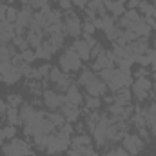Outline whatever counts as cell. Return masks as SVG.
I'll list each match as a JSON object with an SVG mask.
<instances>
[{"mask_svg": "<svg viewBox=\"0 0 156 156\" xmlns=\"http://www.w3.org/2000/svg\"><path fill=\"white\" fill-rule=\"evenodd\" d=\"M55 156H64V154H55Z\"/></svg>", "mask_w": 156, "mask_h": 156, "instance_id": "obj_49", "label": "cell"}, {"mask_svg": "<svg viewBox=\"0 0 156 156\" xmlns=\"http://www.w3.org/2000/svg\"><path fill=\"white\" fill-rule=\"evenodd\" d=\"M60 113L64 115L66 118V122H69V123H73V122H76L78 118L82 116V109H80V105H75V104H64L62 107H60Z\"/></svg>", "mask_w": 156, "mask_h": 156, "instance_id": "obj_12", "label": "cell"}, {"mask_svg": "<svg viewBox=\"0 0 156 156\" xmlns=\"http://www.w3.org/2000/svg\"><path fill=\"white\" fill-rule=\"evenodd\" d=\"M105 85H107V91H109V93H116V91L123 89V87H131V85H133V76L127 75V73H122L120 69L115 67V73L111 75L109 82H107Z\"/></svg>", "mask_w": 156, "mask_h": 156, "instance_id": "obj_7", "label": "cell"}, {"mask_svg": "<svg viewBox=\"0 0 156 156\" xmlns=\"http://www.w3.org/2000/svg\"><path fill=\"white\" fill-rule=\"evenodd\" d=\"M107 9H105V2L104 0H89L85 5V18L93 20L94 16H105Z\"/></svg>", "mask_w": 156, "mask_h": 156, "instance_id": "obj_9", "label": "cell"}, {"mask_svg": "<svg viewBox=\"0 0 156 156\" xmlns=\"http://www.w3.org/2000/svg\"><path fill=\"white\" fill-rule=\"evenodd\" d=\"M69 49L76 53L78 58H80L82 62H85V60H91V47L87 45V42H85L83 38L73 40V44L69 45Z\"/></svg>", "mask_w": 156, "mask_h": 156, "instance_id": "obj_11", "label": "cell"}, {"mask_svg": "<svg viewBox=\"0 0 156 156\" xmlns=\"http://www.w3.org/2000/svg\"><path fill=\"white\" fill-rule=\"evenodd\" d=\"M66 33L64 31H58V33H51V35H47V42L55 47V51H60L62 47H64V44H66Z\"/></svg>", "mask_w": 156, "mask_h": 156, "instance_id": "obj_20", "label": "cell"}, {"mask_svg": "<svg viewBox=\"0 0 156 156\" xmlns=\"http://www.w3.org/2000/svg\"><path fill=\"white\" fill-rule=\"evenodd\" d=\"M83 113H85V120H83L85 129H87V133H93L96 123H98V120H100V116H102V113L100 111H83Z\"/></svg>", "mask_w": 156, "mask_h": 156, "instance_id": "obj_19", "label": "cell"}, {"mask_svg": "<svg viewBox=\"0 0 156 156\" xmlns=\"http://www.w3.org/2000/svg\"><path fill=\"white\" fill-rule=\"evenodd\" d=\"M55 53H56V51H55V47H53L47 40H44V44L40 45L38 49H35L37 60H44V62H49V60H51V56H53Z\"/></svg>", "mask_w": 156, "mask_h": 156, "instance_id": "obj_15", "label": "cell"}, {"mask_svg": "<svg viewBox=\"0 0 156 156\" xmlns=\"http://www.w3.org/2000/svg\"><path fill=\"white\" fill-rule=\"evenodd\" d=\"M71 2H73V5H76L80 9H85V5H87L89 0H71Z\"/></svg>", "mask_w": 156, "mask_h": 156, "instance_id": "obj_44", "label": "cell"}, {"mask_svg": "<svg viewBox=\"0 0 156 156\" xmlns=\"http://www.w3.org/2000/svg\"><path fill=\"white\" fill-rule=\"evenodd\" d=\"M18 13H20V9H16L15 5H7V9H5V20L15 24L16 18H18Z\"/></svg>", "mask_w": 156, "mask_h": 156, "instance_id": "obj_34", "label": "cell"}, {"mask_svg": "<svg viewBox=\"0 0 156 156\" xmlns=\"http://www.w3.org/2000/svg\"><path fill=\"white\" fill-rule=\"evenodd\" d=\"M98 73H94L91 67H82V71H80V75H78V85H82V87H85L91 80H94Z\"/></svg>", "mask_w": 156, "mask_h": 156, "instance_id": "obj_25", "label": "cell"}, {"mask_svg": "<svg viewBox=\"0 0 156 156\" xmlns=\"http://www.w3.org/2000/svg\"><path fill=\"white\" fill-rule=\"evenodd\" d=\"M62 76H64V73L60 71V67H51V71H49V75H47V80H45V82H51V83L55 85Z\"/></svg>", "mask_w": 156, "mask_h": 156, "instance_id": "obj_33", "label": "cell"}, {"mask_svg": "<svg viewBox=\"0 0 156 156\" xmlns=\"http://www.w3.org/2000/svg\"><path fill=\"white\" fill-rule=\"evenodd\" d=\"M102 98H98V96H89V94H85L83 96V111H100V107H102Z\"/></svg>", "mask_w": 156, "mask_h": 156, "instance_id": "obj_23", "label": "cell"}, {"mask_svg": "<svg viewBox=\"0 0 156 156\" xmlns=\"http://www.w3.org/2000/svg\"><path fill=\"white\" fill-rule=\"evenodd\" d=\"M104 156H131V154H129V153H127L122 145H118V147H113L111 151H107Z\"/></svg>", "mask_w": 156, "mask_h": 156, "instance_id": "obj_36", "label": "cell"}, {"mask_svg": "<svg viewBox=\"0 0 156 156\" xmlns=\"http://www.w3.org/2000/svg\"><path fill=\"white\" fill-rule=\"evenodd\" d=\"M26 40H27L31 49H38L44 44V40H45V35L44 33H35V31H27L26 33Z\"/></svg>", "mask_w": 156, "mask_h": 156, "instance_id": "obj_22", "label": "cell"}, {"mask_svg": "<svg viewBox=\"0 0 156 156\" xmlns=\"http://www.w3.org/2000/svg\"><path fill=\"white\" fill-rule=\"evenodd\" d=\"M56 2H58V0H56Z\"/></svg>", "mask_w": 156, "mask_h": 156, "instance_id": "obj_50", "label": "cell"}, {"mask_svg": "<svg viewBox=\"0 0 156 156\" xmlns=\"http://www.w3.org/2000/svg\"><path fill=\"white\" fill-rule=\"evenodd\" d=\"M0 2H2V0H0Z\"/></svg>", "mask_w": 156, "mask_h": 156, "instance_id": "obj_51", "label": "cell"}, {"mask_svg": "<svg viewBox=\"0 0 156 156\" xmlns=\"http://www.w3.org/2000/svg\"><path fill=\"white\" fill-rule=\"evenodd\" d=\"M4 120H5L9 125H15V127L22 125V118H20V113H18L16 107H9V109L5 111V115H4Z\"/></svg>", "mask_w": 156, "mask_h": 156, "instance_id": "obj_24", "label": "cell"}, {"mask_svg": "<svg viewBox=\"0 0 156 156\" xmlns=\"http://www.w3.org/2000/svg\"><path fill=\"white\" fill-rule=\"evenodd\" d=\"M131 91H133V98H134L138 104L151 100V91H140V89H131Z\"/></svg>", "mask_w": 156, "mask_h": 156, "instance_id": "obj_29", "label": "cell"}, {"mask_svg": "<svg viewBox=\"0 0 156 156\" xmlns=\"http://www.w3.org/2000/svg\"><path fill=\"white\" fill-rule=\"evenodd\" d=\"M20 78H22L20 69H18L16 66H13L11 69H7L5 73H2V75H0V82H2V83H5V85H15V83H18V82H20Z\"/></svg>", "mask_w": 156, "mask_h": 156, "instance_id": "obj_14", "label": "cell"}, {"mask_svg": "<svg viewBox=\"0 0 156 156\" xmlns=\"http://www.w3.org/2000/svg\"><path fill=\"white\" fill-rule=\"evenodd\" d=\"M66 94V98H67V102L69 104H75V105H83V94H82V91H80V87H78V83H71V87L64 93Z\"/></svg>", "mask_w": 156, "mask_h": 156, "instance_id": "obj_13", "label": "cell"}, {"mask_svg": "<svg viewBox=\"0 0 156 156\" xmlns=\"http://www.w3.org/2000/svg\"><path fill=\"white\" fill-rule=\"evenodd\" d=\"M42 102L47 111H60L64 104H67V98L64 93H58L55 89H44L42 93Z\"/></svg>", "mask_w": 156, "mask_h": 156, "instance_id": "obj_4", "label": "cell"}, {"mask_svg": "<svg viewBox=\"0 0 156 156\" xmlns=\"http://www.w3.org/2000/svg\"><path fill=\"white\" fill-rule=\"evenodd\" d=\"M5 9H7V4H0V22L2 20H5Z\"/></svg>", "mask_w": 156, "mask_h": 156, "instance_id": "obj_45", "label": "cell"}, {"mask_svg": "<svg viewBox=\"0 0 156 156\" xmlns=\"http://www.w3.org/2000/svg\"><path fill=\"white\" fill-rule=\"evenodd\" d=\"M58 67H60L62 73L71 75V73H78V71H82L83 64H82V60L78 58L76 53L71 51V49L67 47V49L60 55V58H58Z\"/></svg>", "mask_w": 156, "mask_h": 156, "instance_id": "obj_1", "label": "cell"}, {"mask_svg": "<svg viewBox=\"0 0 156 156\" xmlns=\"http://www.w3.org/2000/svg\"><path fill=\"white\" fill-rule=\"evenodd\" d=\"M131 89H140V91H153V80L149 76H142V78H134Z\"/></svg>", "mask_w": 156, "mask_h": 156, "instance_id": "obj_26", "label": "cell"}, {"mask_svg": "<svg viewBox=\"0 0 156 156\" xmlns=\"http://www.w3.org/2000/svg\"><path fill=\"white\" fill-rule=\"evenodd\" d=\"M13 138H16V127L15 125H2L0 127V145H4L5 142H9V140H13Z\"/></svg>", "mask_w": 156, "mask_h": 156, "instance_id": "obj_21", "label": "cell"}, {"mask_svg": "<svg viewBox=\"0 0 156 156\" xmlns=\"http://www.w3.org/2000/svg\"><path fill=\"white\" fill-rule=\"evenodd\" d=\"M153 5H154V7H156V0H153Z\"/></svg>", "mask_w": 156, "mask_h": 156, "instance_id": "obj_47", "label": "cell"}, {"mask_svg": "<svg viewBox=\"0 0 156 156\" xmlns=\"http://www.w3.org/2000/svg\"><path fill=\"white\" fill-rule=\"evenodd\" d=\"M104 51H105V49H104V47H102V44L98 42V44H96L94 47H91V60H94V58H96L98 55H102Z\"/></svg>", "mask_w": 156, "mask_h": 156, "instance_id": "obj_40", "label": "cell"}, {"mask_svg": "<svg viewBox=\"0 0 156 156\" xmlns=\"http://www.w3.org/2000/svg\"><path fill=\"white\" fill-rule=\"evenodd\" d=\"M115 66H116V58H115L113 51H104L102 55H98V56L93 60L91 69H93L94 73H100L102 69H111V67H115Z\"/></svg>", "mask_w": 156, "mask_h": 156, "instance_id": "obj_8", "label": "cell"}, {"mask_svg": "<svg viewBox=\"0 0 156 156\" xmlns=\"http://www.w3.org/2000/svg\"><path fill=\"white\" fill-rule=\"evenodd\" d=\"M64 31L73 40H76L82 35V18H78V15L73 9L64 11Z\"/></svg>", "mask_w": 156, "mask_h": 156, "instance_id": "obj_5", "label": "cell"}, {"mask_svg": "<svg viewBox=\"0 0 156 156\" xmlns=\"http://www.w3.org/2000/svg\"><path fill=\"white\" fill-rule=\"evenodd\" d=\"M20 2H24V4H27V0H20Z\"/></svg>", "mask_w": 156, "mask_h": 156, "instance_id": "obj_48", "label": "cell"}, {"mask_svg": "<svg viewBox=\"0 0 156 156\" xmlns=\"http://www.w3.org/2000/svg\"><path fill=\"white\" fill-rule=\"evenodd\" d=\"M145 55H147V58H149V62H151V67H149V69H151V73H156V51L149 47Z\"/></svg>", "mask_w": 156, "mask_h": 156, "instance_id": "obj_37", "label": "cell"}, {"mask_svg": "<svg viewBox=\"0 0 156 156\" xmlns=\"http://www.w3.org/2000/svg\"><path fill=\"white\" fill-rule=\"evenodd\" d=\"M58 9L64 13V11H71L73 9V2L71 0H58Z\"/></svg>", "mask_w": 156, "mask_h": 156, "instance_id": "obj_39", "label": "cell"}, {"mask_svg": "<svg viewBox=\"0 0 156 156\" xmlns=\"http://www.w3.org/2000/svg\"><path fill=\"white\" fill-rule=\"evenodd\" d=\"M136 64H138V66H142V67H151V62H149L147 55H140V56L136 58Z\"/></svg>", "mask_w": 156, "mask_h": 156, "instance_id": "obj_41", "label": "cell"}, {"mask_svg": "<svg viewBox=\"0 0 156 156\" xmlns=\"http://www.w3.org/2000/svg\"><path fill=\"white\" fill-rule=\"evenodd\" d=\"M104 2H105V9H107V13L113 15L115 18L123 16V13L127 11L125 4H122V2H115V0H104Z\"/></svg>", "mask_w": 156, "mask_h": 156, "instance_id": "obj_17", "label": "cell"}, {"mask_svg": "<svg viewBox=\"0 0 156 156\" xmlns=\"http://www.w3.org/2000/svg\"><path fill=\"white\" fill-rule=\"evenodd\" d=\"M153 49L156 51V35H154V40H153Z\"/></svg>", "mask_w": 156, "mask_h": 156, "instance_id": "obj_46", "label": "cell"}, {"mask_svg": "<svg viewBox=\"0 0 156 156\" xmlns=\"http://www.w3.org/2000/svg\"><path fill=\"white\" fill-rule=\"evenodd\" d=\"M122 31H123V29H120L118 26H115V27H111V29H107V31H105V38L115 44V42L122 37Z\"/></svg>", "mask_w": 156, "mask_h": 156, "instance_id": "obj_32", "label": "cell"}, {"mask_svg": "<svg viewBox=\"0 0 156 156\" xmlns=\"http://www.w3.org/2000/svg\"><path fill=\"white\" fill-rule=\"evenodd\" d=\"M5 104L9 105V107H20L22 104H24V98H22V94L20 93H9L7 96H5Z\"/></svg>", "mask_w": 156, "mask_h": 156, "instance_id": "obj_28", "label": "cell"}, {"mask_svg": "<svg viewBox=\"0 0 156 156\" xmlns=\"http://www.w3.org/2000/svg\"><path fill=\"white\" fill-rule=\"evenodd\" d=\"M20 56H22V60H24V62H27V64H33V62L37 60L35 49H26V51H22V53H20Z\"/></svg>", "mask_w": 156, "mask_h": 156, "instance_id": "obj_35", "label": "cell"}, {"mask_svg": "<svg viewBox=\"0 0 156 156\" xmlns=\"http://www.w3.org/2000/svg\"><path fill=\"white\" fill-rule=\"evenodd\" d=\"M44 85H45V82H42V80L27 78L24 89H26L29 94H33V96H42V93H44Z\"/></svg>", "mask_w": 156, "mask_h": 156, "instance_id": "obj_16", "label": "cell"}, {"mask_svg": "<svg viewBox=\"0 0 156 156\" xmlns=\"http://www.w3.org/2000/svg\"><path fill=\"white\" fill-rule=\"evenodd\" d=\"M145 145H147V144H145L136 133H127V134L123 136V140H122V147H123L131 156H138L140 153H144Z\"/></svg>", "mask_w": 156, "mask_h": 156, "instance_id": "obj_6", "label": "cell"}, {"mask_svg": "<svg viewBox=\"0 0 156 156\" xmlns=\"http://www.w3.org/2000/svg\"><path fill=\"white\" fill-rule=\"evenodd\" d=\"M131 67H133V62H131V60H127V58H120V60H116V69H120L122 73L131 75V73H133Z\"/></svg>", "mask_w": 156, "mask_h": 156, "instance_id": "obj_30", "label": "cell"}, {"mask_svg": "<svg viewBox=\"0 0 156 156\" xmlns=\"http://www.w3.org/2000/svg\"><path fill=\"white\" fill-rule=\"evenodd\" d=\"M47 118H49V122H51L56 129H60V127L66 123V118H64V115H62L60 111H47Z\"/></svg>", "mask_w": 156, "mask_h": 156, "instance_id": "obj_27", "label": "cell"}, {"mask_svg": "<svg viewBox=\"0 0 156 156\" xmlns=\"http://www.w3.org/2000/svg\"><path fill=\"white\" fill-rule=\"evenodd\" d=\"M71 145L73 147H89V145H94V144H93V136H89V133H82V134H73L71 136Z\"/></svg>", "mask_w": 156, "mask_h": 156, "instance_id": "obj_18", "label": "cell"}, {"mask_svg": "<svg viewBox=\"0 0 156 156\" xmlns=\"http://www.w3.org/2000/svg\"><path fill=\"white\" fill-rule=\"evenodd\" d=\"M82 38H83L85 42H87V45H89V47H94V45L98 44V40L94 38L93 35H82Z\"/></svg>", "mask_w": 156, "mask_h": 156, "instance_id": "obj_42", "label": "cell"}, {"mask_svg": "<svg viewBox=\"0 0 156 156\" xmlns=\"http://www.w3.org/2000/svg\"><path fill=\"white\" fill-rule=\"evenodd\" d=\"M138 5H140V0H127L125 2L127 9H138Z\"/></svg>", "mask_w": 156, "mask_h": 156, "instance_id": "obj_43", "label": "cell"}, {"mask_svg": "<svg viewBox=\"0 0 156 156\" xmlns=\"http://www.w3.org/2000/svg\"><path fill=\"white\" fill-rule=\"evenodd\" d=\"M2 154L4 156H31V145L24 138H13L2 145Z\"/></svg>", "mask_w": 156, "mask_h": 156, "instance_id": "obj_2", "label": "cell"}, {"mask_svg": "<svg viewBox=\"0 0 156 156\" xmlns=\"http://www.w3.org/2000/svg\"><path fill=\"white\" fill-rule=\"evenodd\" d=\"M9 31H15V24L7 22V20H2L0 22V35L2 33H9Z\"/></svg>", "mask_w": 156, "mask_h": 156, "instance_id": "obj_38", "label": "cell"}, {"mask_svg": "<svg viewBox=\"0 0 156 156\" xmlns=\"http://www.w3.org/2000/svg\"><path fill=\"white\" fill-rule=\"evenodd\" d=\"M83 89H85V93H87L89 96H98V98H102V96L107 93V85H105V82L98 76V75H96L94 80H91Z\"/></svg>", "mask_w": 156, "mask_h": 156, "instance_id": "obj_10", "label": "cell"}, {"mask_svg": "<svg viewBox=\"0 0 156 156\" xmlns=\"http://www.w3.org/2000/svg\"><path fill=\"white\" fill-rule=\"evenodd\" d=\"M71 147V138H64L62 134H58V133H51L49 136H47V145H45V149H44V153L45 154H64L67 149Z\"/></svg>", "mask_w": 156, "mask_h": 156, "instance_id": "obj_3", "label": "cell"}, {"mask_svg": "<svg viewBox=\"0 0 156 156\" xmlns=\"http://www.w3.org/2000/svg\"><path fill=\"white\" fill-rule=\"evenodd\" d=\"M96 27L93 24V20L89 18H82V35H94Z\"/></svg>", "mask_w": 156, "mask_h": 156, "instance_id": "obj_31", "label": "cell"}]
</instances>
